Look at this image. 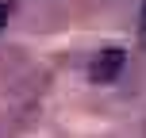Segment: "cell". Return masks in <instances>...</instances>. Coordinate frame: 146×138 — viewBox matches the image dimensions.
Here are the masks:
<instances>
[{
	"label": "cell",
	"instance_id": "cell-1",
	"mask_svg": "<svg viewBox=\"0 0 146 138\" xmlns=\"http://www.w3.org/2000/svg\"><path fill=\"white\" fill-rule=\"evenodd\" d=\"M123 61H127V54L119 50V46L100 50V54L92 58V65H88V81H92V85H108V81H115L119 69H123Z\"/></svg>",
	"mask_w": 146,
	"mask_h": 138
},
{
	"label": "cell",
	"instance_id": "cell-2",
	"mask_svg": "<svg viewBox=\"0 0 146 138\" xmlns=\"http://www.w3.org/2000/svg\"><path fill=\"white\" fill-rule=\"evenodd\" d=\"M8 23V4H0V27Z\"/></svg>",
	"mask_w": 146,
	"mask_h": 138
},
{
	"label": "cell",
	"instance_id": "cell-3",
	"mask_svg": "<svg viewBox=\"0 0 146 138\" xmlns=\"http://www.w3.org/2000/svg\"><path fill=\"white\" fill-rule=\"evenodd\" d=\"M142 38H146V4H142Z\"/></svg>",
	"mask_w": 146,
	"mask_h": 138
}]
</instances>
